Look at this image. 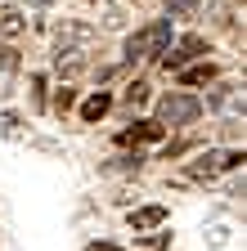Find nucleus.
<instances>
[{
	"instance_id": "f257e3e1",
	"label": "nucleus",
	"mask_w": 247,
	"mask_h": 251,
	"mask_svg": "<svg viewBox=\"0 0 247 251\" xmlns=\"http://www.w3.org/2000/svg\"><path fill=\"white\" fill-rule=\"evenodd\" d=\"M166 45H171V18H162V23H148L144 31L126 36V58L135 63V58H148V54H162Z\"/></svg>"
},
{
	"instance_id": "f03ea898",
	"label": "nucleus",
	"mask_w": 247,
	"mask_h": 251,
	"mask_svg": "<svg viewBox=\"0 0 247 251\" xmlns=\"http://www.w3.org/2000/svg\"><path fill=\"white\" fill-rule=\"evenodd\" d=\"M202 117V103L193 99V94H166V99L158 103V126H189Z\"/></svg>"
},
{
	"instance_id": "7ed1b4c3",
	"label": "nucleus",
	"mask_w": 247,
	"mask_h": 251,
	"mask_svg": "<svg viewBox=\"0 0 247 251\" xmlns=\"http://www.w3.org/2000/svg\"><path fill=\"white\" fill-rule=\"evenodd\" d=\"M54 45H58V58L85 54L90 45H95V27H85V23H63V27L54 31Z\"/></svg>"
},
{
	"instance_id": "20e7f679",
	"label": "nucleus",
	"mask_w": 247,
	"mask_h": 251,
	"mask_svg": "<svg viewBox=\"0 0 247 251\" xmlns=\"http://www.w3.org/2000/svg\"><path fill=\"white\" fill-rule=\"evenodd\" d=\"M234 166H243V152H198L189 162V175L193 179H211V175L234 171Z\"/></svg>"
},
{
	"instance_id": "39448f33",
	"label": "nucleus",
	"mask_w": 247,
	"mask_h": 251,
	"mask_svg": "<svg viewBox=\"0 0 247 251\" xmlns=\"http://www.w3.org/2000/svg\"><path fill=\"white\" fill-rule=\"evenodd\" d=\"M198 54H207V41H202V36H184L180 45L162 50V54H158V63H162L166 72H180L184 63H189V58H198Z\"/></svg>"
},
{
	"instance_id": "423d86ee",
	"label": "nucleus",
	"mask_w": 247,
	"mask_h": 251,
	"mask_svg": "<svg viewBox=\"0 0 247 251\" xmlns=\"http://www.w3.org/2000/svg\"><path fill=\"white\" fill-rule=\"evenodd\" d=\"M162 130H166V126H158V121H131L126 130L117 135V144H121V148H131V144H158Z\"/></svg>"
},
{
	"instance_id": "0eeeda50",
	"label": "nucleus",
	"mask_w": 247,
	"mask_h": 251,
	"mask_svg": "<svg viewBox=\"0 0 247 251\" xmlns=\"http://www.w3.org/2000/svg\"><path fill=\"white\" fill-rule=\"evenodd\" d=\"M162 225H166V206H139V211H131V229L135 233L162 229Z\"/></svg>"
},
{
	"instance_id": "6e6552de",
	"label": "nucleus",
	"mask_w": 247,
	"mask_h": 251,
	"mask_svg": "<svg viewBox=\"0 0 247 251\" xmlns=\"http://www.w3.org/2000/svg\"><path fill=\"white\" fill-rule=\"evenodd\" d=\"M108 108H112V99H108L104 90H99V94H90V99L81 103V121H99V117H104Z\"/></svg>"
},
{
	"instance_id": "1a4fd4ad",
	"label": "nucleus",
	"mask_w": 247,
	"mask_h": 251,
	"mask_svg": "<svg viewBox=\"0 0 247 251\" xmlns=\"http://www.w3.org/2000/svg\"><path fill=\"white\" fill-rule=\"evenodd\" d=\"M180 81H184V85H207V81H216V68H211V63H198V68H180Z\"/></svg>"
},
{
	"instance_id": "9d476101",
	"label": "nucleus",
	"mask_w": 247,
	"mask_h": 251,
	"mask_svg": "<svg viewBox=\"0 0 247 251\" xmlns=\"http://www.w3.org/2000/svg\"><path fill=\"white\" fill-rule=\"evenodd\" d=\"M0 31H5V36H18L23 31V14L14 5H0Z\"/></svg>"
},
{
	"instance_id": "9b49d317",
	"label": "nucleus",
	"mask_w": 247,
	"mask_h": 251,
	"mask_svg": "<svg viewBox=\"0 0 247 251\" xmlns=\"http://www.w3.org/2000/svg\"><path fill=\"white\" fill-rule=\"evenodd\" d=\"M139 166H144V157H139V148H135V157H131V152H126V157H112L108 171H139Z\"/></svg>"
},
{
	"instance_id": "f8f14e48",
	"label": "nucleus",
	"mask_w": 247,
	"mask_h": 251,
	"mask_svg": "<svg viewBox=\"0 0 247 251\" xmlns=\"http://www.w3.org/2000/svg\"><path fill=\"white\" fill-rule=\"evenodd\" d=\"M72 103H77V90H72V85H63V90L54 94V112H68Z\"/></svg>"
},
{
	"instance_id": "ddd939ff",
	"label": "nucleus",
	"mask_w": 247,
	"mask_h": 251,
	"mask_svg": "<svg viewBox=\"0 0 247 251\" xmlns=\"http://www.w3.org/2000/svg\"><path fill=\"white\" fill-rule=\"evenodd\" d=\"M144 99H148V85H144V81H135V85H126V103H131V108H139Z\"/></svg>"
},
{
	"instance_id": "4468645a",
	"label": "nucleus",
	"mask_w": 247,
	"mask_h": 251,
	"mask_svg": "<svg viewBox=\"0 0 247 251\" xmlns=\"http://www.w3.org/2000/svg\"><path fill=\"white\" fill-rule=\"evenodd\" d=\"M32 103H36V108H45V76H41V72L32 76Z\"/></svg>"
},
{
	"instance_id": "2eb2a0df",
	"label": "nucleus",
	"mask_w": 247,
	"mask_h": 251,
	"mask_svg": "<svg viewBox=\"0 0 247 251\" xmlns=\"http://www.w3.org/2000/svg\"><path fill=\"white\" fill-rule=\"evenodd\" d=\"M14 63H18V58H14V50H5V45H0V76H5V72H14Z\"/></svg>"
},
{
	"instance_id": "dca6fc26",
	"label": "nucleus",
	"mask_w": 247,
	"mask_h": 251,
	"mask_svg": "<svg viewBox=\"0 0 247 251\" xmlns=\"http://www.w3.org/2000/svg\"><path fill=\"white\" fill-rule=\"evenodd\" d=\"M166 9H175V14H193L198 5H193V0H166Z\"/></svg>"
},
{
	"instance_id": "f3484780",
	"label": "nucleus",
	"mask_w": 247,
	"mask_h": 251,
	"mask_svg": "<svg viewBox=\"0 0 247 251\" xmlns=\"http://www.w3.org/2000/svg\"><path fill=\"white\" fill-rule=\"evenodd\" d=\"M85 251H121V247H112V242H90Z\"/></svg>"
}]
</instances>
